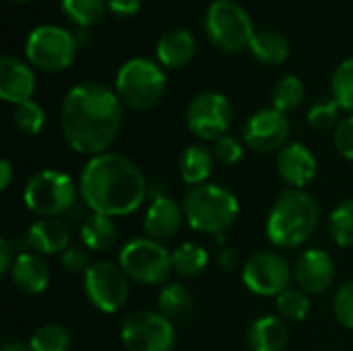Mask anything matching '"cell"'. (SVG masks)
<instances>
[{
	"label": "cell",
	"instance_id": "obj_1",
	"mask_svg": "<svg viewBox=\"0 0 353 351\" xmlns=\"http://www.w3.org/2000/svg\"><path fill=\"white\" fill-rule=\"evenodd\" d=\"M60 128L72 151L91 157L108 153L122 128V101L105 85H74L64 95Z\"/></svg>",
	"mask_w": 353,
	"mask_h": 351
},
{
	"label": "cell",
	"instance_id": "obj_37",
	"mask_svg": "<svg viewBox=\"0 0 353 351\" xmlns=\"http://www.w3.org/2000/svg\"><path fill=\"white\" fill-rule=\"evenodd\" d=\"M213 155H215V159L221 161L223 166H234V163H238V161L244 157V147H242V143H240L236 137L223 134L221 139L215 141V145H213Z\"/></svg>",
	"mask_w": 353,
	"mask_h": 351
},
{
	"label": "cell",
	"instance_id": "obj_26",
	"mask_svg": "<svg viewBox=\"0 0 353 351\" xmlns=\"http://www.w3.org/2000/svg\"><path fill=\"white\" fill-rule=\"evenodd\" d=\"M159 312L170 319L172 323L176 321H184L190 317L194 302L190 292L182 285V283H170L159 292V300H157Z\"/></svg>",
	"mask_w": 353,
	"mask_h": 351
},
{
	"label": "cell",
	"instance_id": "obj_12",
	"mask_svg": "<svg viewBox=\"0 0 353 351\" xmlns=\"http://www.w3.org/2000/svg\"><path fill=\"white\" fill-rule=\"evenodd\" d=\"M232 122V103L223 93L205 91L196 95L186 110V126L201 141H217L228 134Z\"/></svg>",
	"mask_w": 353,
	"mask_h": 351
},
{
	"label": "cell",
	"instance_id": "obj_4",
	"mask_svg": "<svg viewBox=\"0 0 353 351\" xmlns=\"http://www.w3.org/2000/svg\"><path fill=\"white\" fill-rule=\"evenodd\" d=\"M184 217L194 232L221 236L234 225L240 213L236 194L219 184L192 186L182 201Z\"/></svg>",
	"mask_w": 353,
	"mask_h": 351
},
{
	"label": "cell",
	"instance_id": "obj_24",
	"mask_svg": "<svg viewBox=\"0 0 353 351\" xmlns=\"http://www.w3.org/2000/svg\"><path fill=\"white\" fill-rule=\"evenodd\" d=\"M250 52L254 54V58L259 62L277 66L288 60L290 43L283 33H279L275 29H261L254 33V37L250 41Z\"/></svg>",
	"mask_w": 353,
	"mask_h": 351
},
{
	"label": "cell",
	"instance_id": "obj_30",
	"mask_svg": "<svg viewBox=\"0 0 353 351\" xmlns=\"http://www.w3.org/2000/svg\"><path fill=\"white\" fill-rule=\"evenodd\" d=\"M64 14L79 27L95 25L105 10V0H62Z\"/></svg>",
	"mask_w": 353,
	"mask_h": 351
},
{
	"label": "cell",
	"instance_id": "obj_33",
	"mask_svg": "<svg viewBox=\"0 0 353 351\" xmlns=\"http://www.w3.org/2000/svg\"><path fill=\"white\" fill-rule=\"evenodd\" d=\"M277 310L285 321H304L310 312V298L302 290L288 288L275 298Z\"/></svg>",
	"mask_w": 353,
	"mask_h": 351
},
{
	"label": "cell",
	"instance_id": "obj_19",
	"mask_svg": "<svg viewBox=\"0 0 353 351\" xmlns=\"http://www.w3.org/2000/svg\"><path fill=\"white\" fill-rule=\"evenodd\" d=\"M8 275L10 281L25 294H41L50 285V269L35 252H19Z\"/></svg>",
	"mask_w": 353,
	"mask_h": 351
},
{
	"label": "cell",
	"instance_id": "obj_41",
	"mask_svg": "<svg viewBox=\"0 0 353 351\" xmlns=\"http://www.w3.org/2000/svg\"><path fill=\"white\" fill-rule=\"evenodd\" d=\"M12 242L8 240H0V273H8L12 267Z\"/></svg>",
	"mask_w": 353,
	"mask_h": 351
},
{
	"label": "cell",
	"instance_id": "obj_28",
	"mask_svg": "<svg viewBox=\"0 0 353 351\" xmlns=\"http://www.w3.org/2000/svg\"><path fill=\"white\" fill-rule=\"evenodd\" d=\"M70 345V333L66 327L50 323L39 327L31 339H29V350L31 351H66Z\"/></svg>",
	"mask_w": 353,
	"mask_h": 351
},
{
	"label": "cell",
	"instance_id": "obj_45",
	"mask_svg": "<svg viewBox=\"0 0 353 351\" xmlns=\"http://www.w3.org/2000/svg\"><path fill=\"white\" fill-rule=\"evenodd\" d=\"M10 2H27V0H10Z\"/></svg>",
	"mask_w": 353,
	"mask_h": 351
},
{
	"label": "cell",
	"instance_id": "obj_27",
	"mask_svg": "<svg viewBox=\"0 0 353 351\" xmlns=\"http://www.w3.org/2000/svg\"><path fill=\"white\" fill-rule=\"evenodd\" d=\"M209 265V254L194 242H184L172 252V269L182 277H196Z\"/></svg>",
	"mask_w": 353,
	"mask_h": 351
},
{
	"label": "cell",
	"instance_id": "obj_8",
	"mask_svg": "<svg viewBox=\"0 0 353 351\" xmlns=\"http://www.w3.org/2000/svg\"><path fill=\"white\" fill-rule=\"evenodd\" d=\"M205 31L211 43L223 52H240L250 48L254 37L252 19L234 0H215L205 14Z\"/></svg>",
	"mask_w": 353,
	"mask_h": 351
},
{
	"label": "cell",
	"instance_id": "obj_39",
	"mask_svg": "<svg viewBox=\"0 0 353 351\" xmlns=\"http://www.w3.org/2000/svg\"><path fill=\"white\" fill-rule=\"evenodd\" d=\"M335 147L341 157L353 161V114L343 118L339 126L335 128Z\"/></svg>",
	"mask_w": 353,
	"mask_h": 351
},
{
	"label": "cell",
	"instance_id": "obj_15",
	"mask_svg": "<svg viewBox=\"0 0 353 351\" xmlns=\"http://www.w3.org/2000/svg\"><path fill=\"white\" fill-rule=\"evenodd\" d=\"M294 277L302 292L323 294L331 288L335 277V263L329 252L321 248L304 250L294 267Z\"/></svg>",
	"mask_w": 353,
	"mask_h": 351
},
{
	"label": "cell",
	"instance_id": "obj_7",
	"mask_svg": "<svg viewBox=\"0 0 353 351\" xmlns=\"http://www.w3.org/2000/svg\"><path fill=\"white\" fill-rule=\"evenodd\" d=\"M118 265L128 279L141 285L165 283L172 275V254L161 246V242L151 238H134L126 242L120 250Z\"/></svg>",
	"mask_w": 353,
	"mask_h": 351
},
{
	"label": "cell",
	"instance_id": "obj_34",
	"mask_svg": "<svg viewBox=\"0 0 353 351\" xmlns=\"http://www.w3.org/2000/svg\"><path fill=\"white\" fill-rule=\"evenodd\" d=\"M331 91H333V99L343 110L353 114V56L337 66L331 81Z\"/></svg>",
	"mask_w": 353,
	"mask_h": 351
},
{
	"label": "cell",
	"instance_id": "obj_13",
	"mask_svg": "<svg viewBox=\"0 0 353 351\" xmlns=\"http://www.w3.org/2000/svg\"><path fill=\"white\" fill-rule=\"evenodd\" d=\"M292 267L290 263L277 252H256L248 259L242 269L244 285L256 296H279L290 288L292 281Z\"/></svg>",
	"mask_w": 353,
	"mask_h": 351
},
{
	"label": "cell",
	"instance_id": "obj_5",
	"mask_svg": "<svg viewBox=\"0 0 353 351\" xmlns=\"http://www.w3.org/2000/svg\"><path fill=\"white\" fill-rule=\"evenodd\" d=\"M165 74L149 58L124 62L116 74V95L132 110L153 108L165 93Z\"/></svg>",
	"mask_w": 353,
	"mask_h": 351
},
{
	"label": "cell",
	"instance_id": "obj_36",
	"mask_svg": "<svg viewBox=\"0 0 353 351\" xmlns=\"http://www.w3.org/2000/svg\"><path fill=\"white\" fill-rule=\"evenodd\" d=\"M333 314L345 329H353V279L341 283L333 296Z\"/></svg>",
	"mask_w": 353,
	"mask_h": 351
},
{
	"label": "cell",
	"instance_id": "obj_10",
	"mask_svg": "<svg viewBox=\"0 0 353 351\" xmlns=\"http://www.w3.org/2000/svg\"><path fill=\"white\" fill-rule=\"evenodd\" d=\"M120 337L128 351H172L176 345L174 323L153 310H139L126 317Z\"/></svg>",
	"mask_w": 353,
	"mask_h": 351
},
{
	"label": "cell",
	"instance_id": "obj_14",
	"mask_svg": "<svg viewBox=\"0 0 353 351\" xmlns=\"http://www.w3.org/2000/svg\"><path fill=\"white\" fill-rule=\"evenodd\" d=\"M292 126L283 112L269 108L254 112L244 124V143L256 153L281 151L290 139Z\"/></svg>",
	"mask_w": 353,
	"mask_h": 351
},
{
	"label": "cell",
	"instance_id": "obj_9",
	"mask_svg": "<svg viewBox=\"0 0 353 351\" xmlns=\"http://www.w3.org/2000/svg\"><path fill=\"white\" fill-rule=\"evenodd\" d=\"M27 60L46 72L68 68L77 56V39L70 31L58 25H41L33 29L25 43Z\"/></svg>",
	"mask_w": 353,
	"mask_h": 351
},
{
	"label": "cell",
	"instance_id": "obj_18",
	"mask_svg": "<svg viewBox=\"0 0 353 351\" xmlns=\"http://www.w3.org/2000/svg\"><path fill=\"white\" fill-rule=\"evenodd\" d=\"M182 217H184V209L172 197L157 194L145 213L143 230L147 238L161 242L178 234L182 225Z\"/></svg>",
	"mask_w": 353,
	"mask_h": 351
},
{
	"label": "cell",
	"instance_id": "obj_38",
	"mask_svg": "<svg viewBox=\"0 0 353 351\" xmlns=\"http://www.w3.org/2000/svg\"><path fill=\"white\" fill-rule=\"evenodd\" d=\"M60 263L68 273H87L89 265V252L83 246H68L60 254Z\"/></svg>",
	"mask_w": 353,
	"mask_h": 351
},
{
	"label": "cell",
	"instance_id": "obj_3",
	"mask_svg": "<svg viewBox=\"0 0 353 351\" xmlns=\"http://www.w3.org/2000/svg\"><path fill=\"white\" fill-rule=\"evenodd\" d=\"M319 225L316 201L300 188L283 190L267 217V236L277 248H298Z\"/></svg>",
	"mask_w": 353,
	"mask_h": 351
},
{
	"label": "cell",
	"instance_id": "obj_23",
	"mask_svg": "<svg viewBox=\"0 0 353 351\" xmlns=\"http://www.w3.org/2000/svg\"><path fill=\"white\" fill-rule=\"evenodd\" d=\"M213 163H215V155L211 149L203 145H190L180 157V176L190 188L207 184L213 172Z\"/></svg>",
	"mask_w": 353,
	"mask_h": 351
},
{
	"label": "cell",
	"instance_id": "obj_17",
	"mask_svg": "<svg viewBox=\"0 0 353 351\" xmlns=\"http://www.w3.org/2000/svg\"><path fill=\"white\" fill-rule=\"evenodd\" d=\"M35 91V74L31 66L14 56L0 60V97L12 106L29 101Z\"/></svg>",
	"mask_w": 353,
	"mask_h": 351
},
{
	"label": "cell",
	"instance_id": "obj_16",
	"mask_svg": "<svg viewBox=\"0 0 353 351\" xmlns=\"http://www.w3.org/2000/svg\"><path fill=\"white\" fill-rule=\"evenodd\" d=\"M316 157L302 143H290L277 153V172L292 186L304 190L316 176Z\"/></svg>",
	"mask_w": 353,
	"mask_h": 351
},
{
	"label": "cell",
	"instance_id": "obj_21",
	"mask_svg": "<svg viewBox=\"0 0 353 351\" xmlns=\"http://www.w3.org/2000/svg\"><path fill=\"white\" fill-rule=\"evenodd\" d=\"M194 52H196L194 35L182 27L168 29L159 37L157 48H155L157 60L168 68H182L184 64H188L192 60Z\"/></svg>",
	"mask_w": 353,
	"mask_h": 351
},
{
	"label": "cell",
	"instance_id": "obj_20",
	"mask_svg": "<svg viewBox=\"0 0 353 351\" xmlns=\"http://www.w3.org/2000/svg\"><path fill=\"white\" fill-rule=\"evenodd\" d=\"M25 244L39 254H62L70 244V232L60 219H39L29 225Z\"/></svg>",
	"mask_w": 353,
	"mask_h": 351
},
{
	"label": "cell",
	"instance_id": "obj_11",
	"mask_svg": "<svg viewBox=\"0 0 353 351\" xmlns=\"http://www.w3.org/2000/svg\"><path fill=\"white\" fill-rule=\"evenodd\" d=\"M85 296L101 312H118L128 300V277L120 265L110 261L93 263L85 273Z\"/></svg>",
	"mask_w": 353,
	"mask_h": 351
},
{
	"label": "cell",
	"instance_id": "obj_6",
	"mask_svg": "<svg viewBox=\"0 0 353 351\" xmlns=\"http://www.w3.org/2000/svg\"><path fill=\"white\" fill-rule=\"evenodd\" d=\"M23 201L35 215L43 219H56L72 209L77 201V186L64 172L41 170L25 184Z\"/></svg>",
	"mask_w": 353,
	"mask_h": 351
},
{
	"label": "cell",
	"instance_id": "obj_35",
	"mask_svg": "<svg viewBox=\"0 0 353 351\" xmlns=\"http://www.w3.org/2000/svg\"><path fill=\"white\" fill-rule=\"evenodd\" d=\"M341 110L343 108L335 99H323L308 110V124L314 130H329L333 126H339Z\"/></svg>",
	"mask_w": 353,
	"mask_h": 351
},
{
	"label": "cell",
	"instance_id": "obj_32",
	"mask_svg": "<svg viewBox=\"0 0 353 351\" xmlns=\"http://www.w3.org/2000/svg\"><path fill=\"white\" fill-rule=\"evenodd\" d=\"M12 120H14V126L23 132V134H39L46 126V112L43 108L29 99V101H23L19 106H14V112H12Z\"/></svg>",
	"mask_w": 353,
	"mask_h": 351
},
{
	"label": "cell",
	"instance_id": "obj_44",
	"mask_svg": "<svg viewBox=\"0 0 353 351\" xmlns=\"http://www.w3.org/2000/svg\"><path fill=\"white\" fill-rule=\"evenodd\" d=\"M0 351H31V350H29V348H25V345H23V343H19V341H6Z\"/></svg>",
	"mask_w": 353,
	"mask_h": 351
},
{
	"label": "cell",
	"instance_id": "obj_25",
	"mask_svg": "<svg viewBox=\"0 0 353 351\" xmlns=\"http://www.w3.org/2000/svg\"><path fill=\"white\" fill-rule=\"evenodd\" d=\"M118 238V225L114 217L91 213L83 223H81V240L85 248L89 250H110L116 244Z\"/></svg>",
	"mask_w": 353,
	"mask_h": 351
},
{
	"label": "cell",
	"instance_id": "obj_43",
	"mask_svg": "<svg viewBox=\"0 0 353 351\" xmlns=\"http://www.w3.org/2000/svg\"><path fill=\"white\" fill-rule=\"evenodd\" d=\"M0 190H6L8 186H10V182H12V166H10V161L8 159H2L0 161Z\"/></svg>",
	"mask_w": 353,
	"mask_h": 351
},
{
	"label": "cell",
	"instance_id": "obj_22",
	"mask_svg": "<svg viewBox=\"0 0 353 351\" xmlns=\"http://www.w3.org/2000/svg\"><path fill=\"white\" fill-rule=\"evenodd\" d=\"M290 333L288 325L279 317H261L248 329L250 351H283L288 345Z\"/></svg>",
	"mask_w": 353,
	"mask_h": 351
},
{
	"label": "cell",
	"instance_id": "obj_40",
	"mask_svg": "<svg viewBox=\"0 0 353 351\" xmlns=\"http://www.w3.org/2000/svg\"><path fill=\"white\" fill-rule=\"evenodd\" d=\"M108 8L116 17H134L141 10V0H108Z\"/></svg>",
	"mask_w": 353,
	"mask_h": 351
},
{
	"label": "cell",
	"instance_id": "obj_2",
	"mask_svg": "<svg viewBox=\"0 0 353 351\" xmlns=\"http://www.w3.org/2000/svg\"><path fill=\"white\" fill-rule=\"evenodd\" d=\"M147 180L141 168L120 153L91 157L79 180L85 205L99 215L124 217L134 213L147 199Z\"/></svg>",
	"mask_w": 353,
	"mask_h": 351
},
{
	"label": "cell",
	"instance_id": "obj_42",
	"mask_svg": "<svg viewBox=\"0 0 353 351\" xmlns=\"http://www.w3.org/2000/svg\"><path fill=\"white\" fill-rule=\"evenodd\" d=\"M219 267L223 269V271H232L236 265H238V254H236V250L234 248H225V250H221L219 252Z\"/></svg>",
	"mask_w": 353,
	"mask_h": 351
},
{
	"label": "cell",
	"instance_id": "obj_31",
	"mask_svg": "<svg viewBox=\"0 0 353 351\" xmlns=\"http://www.w3.org/2000/svg\"><path fill=\"white\" fill-rule=\"evenodd\" d=\"M271 99H273V108L285 114V112H290V110H294V108H298L302 103V99H304V83L298 77L288 74L281 81H277Z\"/></svg>",
	"mask_w": 353,
	"mask_h": 351
},
{
	"label": "cell",
	"instance_id": "obj_29",
	"mask_svg": "<svg viewBox=\"0 0 353 351\" xmlns=\"http://www.w3.org/2000/svg\"><path fill=\"white\" fill-rule=\"evenodd\" d=\"M329 230L337 246L353 248V199L337 205L329 217Z\"/></svg>",
	"mask_w": 353,
	"mask_h": 351
}]
</instances>
